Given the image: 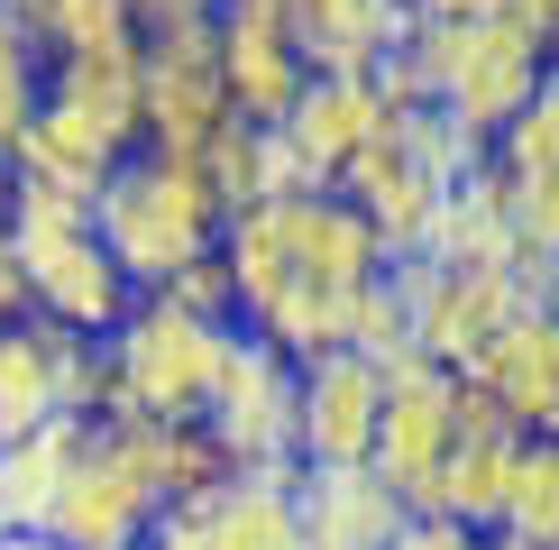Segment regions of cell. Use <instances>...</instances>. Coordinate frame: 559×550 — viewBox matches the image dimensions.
Masks as SVG:
<instances>
[{
  "mask_svg": "<svg viewBox=\"0 0 559 550\" xmlns=\"http://www.w3.org/2000/svg\"><path fill=\"white\" fill-rule=\"evenodd\" d=\"M166 303H183V312L229 321V331H239V285H229V258H202L193 275H175V285H166Z\"/></svg>",
  "mask_w": 559,
  "mask_h": 550,
  "instance_id": "f1b7e54d",
  "label": "cell"
},
{
  "mask_svg": "<svg viewBox=\"0 0 559 550\" xmlns=\"http://www.w3.org/2000/svg\"><path fill=\"white\" fill-rule=\"evenodd\" d=\"M450 450H459V376L431 367L423 349L385 358V422H377V458H367V468H377L413 514H431L440 477H450Z\"/></svg>",
  "mask_w": 559,
  "mask_h": 550,
  "instance_id": "30bf717a",
  "label": "cell"
},
{
  "mask_svg": "<svg viewBox=\"0 0 559 550\" xmlns=\"http://www.w3.org/2000/svg\"><path fill=\"white\" fill-rule=\"evenodd\" d=\"M302 477H229L202 504H175L193 523L202 550H312L302 541V504H294Z\"/></svg>",
  "mask_w": 559,
  "mask_h": 550,
  "instance_id": "44dd1931",
  "label": "cell"
},
{
  "mask_svg": "<svg viewBox=\"0 0 559 550\" xmlns=\"http://www.w3.org/2000/svg\"><path fill=\"white\" fill-rule=\"evenodd\" d=\"M542 312H550V321H559V285H550V303H542Z\"/></svg>",
  "mask_w": 559,
  "mask_h": 550,
  "instance_id": "d590c367",
  "label": "cell"
},
{
  "mask_svg": "<svg viewBox=\"0 0 559 550\" xmlns=\"http://www.w3.org/2000/svg\"><path fill=\"white\" fill-rule=\"evenodd\" d=\"M212 37H221L229 110L258 120V129H285V110L302 101V83H312L302 56H294V37H285V10H275V0H221Z\"/></svg>",
  "mask_w": 559,
  "mask_h": 550,
  "instance_id": "9a60e30c",
  "label": "cell"
},
{
  "mask_svg": "<svg viewBox=\"0 0 559 550\" xmlns=\"http://www.w3.org/2000/svg\"><path fill=\"white\" fill-rule=\"evenodd\" d=\"M166 523V487H156V450L138 422H92V441L74 458L56 495V533L64 550H147Z\"/></svg>",
  "mask_w": 559,
  "mask_h": 550,
  "instance_id": "8992f818",
  "label": "cell"
},
{
  "mask_svg": "<svg viewBox=\"0 0 559 550\" xmlns=\"http://www.w3.org/2000/svg\"><path fill=\"white\" fill-rule=\"evenodd\" d=\"M514 468H523V441L496 431V441H459L450 450V477H440L431 514L440 523H468V533H496L504 504H514Z\"/></svg>",
  "mask_w": 559,
  "mask_h": 550,
  "instance_id": "cb8c5ba5",
  "label": "cell"
},
{
  "mask_svg": "<svg viewBox=\"0 0 559 550\" xmlns=\"http://www.w3.org/2000/svg\"><path fill=\"white\" fill-rule=\"evenodd\" d=\"M129 138H110L102 120H83L74 101H56V92H46V110L28 120V138H19L10 147V183H37V193H64V202H102V183L129 166Z\"/></svg>",
  "mask_w": 559,
  "mask_h": 550,
  "instance_id": "2e32d148",
  "label": "cell"
},
{
  "mask_svg": "<svg viewBox=\"0 0 559 550\" xmlns=\"http://www.w3.org/2000/svg\"><path fill=\"white\" fill-rule=\"evenodd\" d=\"M404 10H413V19H486L496 0H404Z\"/></svg>",
  "mask_w": 559,
  "mask_h": 550,
  "instance_id": "836d02e7",
  "label": "cell"
},
{
  "mask_svg": "<svg viewBox=\"0 0 559 550\" xmlns=\"http://www.w3.org/2000/svg\"><path fill=\"white\" fill-rule=\"evenodd\" d=\"M294 422H302V367L285 349H266V339L239 331V349H229V367H221V395H212V412H202V431L229 450L239 477H302Z\"/></svg>",
  "mask_w": 559,
  "mask_h": 550,
  "instance_id": "9c48e42d",
  "label": "cell"
},
{
  "mask_svg": "<svg viewBox=\"0 0 559 550\" xmlns=\"http://www.w3.org/2000/svg\"><path fill=\"white\" fill-rule=\"evenodd\" d=\"M486 156H496V147H486V138H468L450 110H404V101H394V110H385V129L367 138L358 156H348L340 202H348L367 229H377L385 258L404 266V258H431L450 193L486 166Z\"/></svg>",
  "mask_w": 559,
  "mask_h": 550,
  "instance_id": "3957f363",
  "label": "cell"
},
{
  "mask_svg": "<svg viewBox=\"0 0 559 550\" xmlns=\"http://www.w3.org/2000/svg\"><path fill=\"white\" fill-rule=\"evenodd\" d=\"M83 367H92V339L56 331L37 312L0 321V450L64 422V412H83Z\"/></svg>",
  "mask_w": 559,
  "mask_h": 550,
  "instance_id": "4fadbf2b",
  "label": "cell"
},
{
  "mask_svg": "<svg viewBox=\"0 0 559 550\" xmlns=\"http://www.w3.org/2000/svg\"><path fill=\"white\" fill-rule=\"evenodd\" d=\"M468 376L496 395V412L523 431V441H559V321L542 303L504 321V339L468 367Z\"/></svg>",
  "mask_w": 559,
  "mask_h": 550,
  "instance_id": "ac0fdd59",
  "label": "cell"
},
{
  "mask_svg": "<svg viewBox=\"0 0 559 550\" xmlns=\"http://www.w3.org/2000/svg\"><path fill=\"white\" fill-rule=\"evenodd\" d=\"M92 220H102V248L120 258V275L138 294H166L175 275L221 258V229H229L202 156H166V147H138L129 166L102 183Z\"/></svg>",
  "mask_w": 559,
  "mask_h": 550,
  "instance_id": "277c9868",
  "label": "cell"
},
{
  "mask_svg": "<svg viewBox=\"0 0 559 550\" xmlns=\"http://www.w3.org/2000/svg\"><path fill=\"white\" fill-rule=\"evenodd\" d=\"M504 10H514L532 37H550V46H559V0H504Z\"/></svg>",
  "mask_w": 559,
  "mask_h": 550,
  "instance_id": "d6a6232c",
  "label": "cell"
},
{
  "mask_svg": "<svg viewBox=\"0 0 559 550\" xmlns=\"http://www.w3.org/2000/svg\"><path fill=\"white\" fill-rule=\"evenodd\" d=\"M394 285H404V303H413V349H423L431 367H450V376H468V367L504 339V321L532 312V294L504 266L404 258V266H394Z\"/></svg>",
  "mask_w": 559,
  "mask_h": 550,
  "instance_id": "ba28073f",
  "label": "cell"
},
{
  "mask_svg": "<svg viewBox=\"0 0 559 550\" xmlns=\"http://www.w3.org/2000/svg\"><path fill=\"white\" fill-rule=\"evenodd\" d=\"M28 312V285H19V248H10V175H0V321Z\"/></svg>",
  "mask_w": 559,
  "mask_h": 550,
  "instance_id": "1f68e13d",
  "label": "cell"
},
{
  "mask_svg": "<svg viewBox=\"0 0 559 550\" xmlns=\"http://www.w3.org/2000/svg\"><path fill=\"white\" fill-rule=\"evenodd\" d=\"M496 175H504V193H514L523 258L559 266V74H550L542 101H532L523 120L496 138Z\"/></svg>",
  "mask_w": 559,
  "mask_h": 550,
  "instance_id": "ffe728a7",
  "label": "cell"
},
{
  "mask_svg": "<svg viewBox=\"0 0 559 550\" xmlns=\"http://www.w3.org/2000/svg\"><path fill=\"white\" fill-rule=\"evenodd\" d=\"M0 550H64L56 533H0Z\"/></svg>",
  "mask_w": 559,
  "mask_h": 550,
  "instance_id": "e575fe53",
  "label": "cell"
},
{
  "mask_svg": "<svg viewBox=\"0 0 559 550\" xmlns=\"http://www.w3.org/2000/svg\"><path fill=\"white\" fill-rule=\"evenodd\" d=\"M496 533H504V541H523V550H559V441H523L514 504H504Z\"/></svg>",
  "mask_w": 559,
  "mask_h": 550,
  "instance_id": "484cf974",
  "label": "cell"
},
{
  "mask_svg": "<svg viewBox=\"0 0 559 550\" xmlns=\"http://www.w3.org/2000/svg\"><path fill=\"white\" fill-rule=\"evenodd\" d=\"M239 349L229 321H202L166 303V294H138V312L110 339H92L83 367V412L92 422H138V431H166V422H202L221 395V367Z\"/></svg>",
  "mask_w": 559,
  "mask_h": 550,
  "instance_id": "7a4b0ae2",
  "label": "cell"
},
{
  "mask_svg": "<svg viewBox=\"0 0 559 550\" xmlns=\"http://www.w3.org/2000/svg\"><path fill=\"white\" fill-rule=\"evenodd\" d=\"M221 258H229V285H239V331L285 349L294 367L340 358L358 294L394 275L385 239L340 193H275L258 212H239L221 229Z\"/></svg>",
  "mask_w": 559,
  "mask_h": 550,
  "instance_id": "6da1fadb",
  "label": "cell"
},
{
  "mask_svg": "<svg viewBox=\"0 0 559 550\" xmlns=\"http://www.w3.org/2000/svg\"><path fill=\"white\" fill-rule=\"evenodd\" d=\"M294 504H302V541L312 550H394L413 533V504L377 468H302Z\"/></svg>",
  "mask_w": 559,
  "mask_h": 550,
  "instance_id": "d6986e66",
  "label": "cell"
},
{
  "mask_svg": "<svg viewBox=\"0 0 559 550\" xmlns=\"http://www.w3.org/2000/svg\"><path fill=\"white\" fill-rule=\"evenodd\" d=\"M83 441H92V412H64V422H46V431L0 450V533H46L56 523V495L74 477Z\"/></svg>",
  "mask_w": 559,
  "mask_h": 550,
  "instance_id": "7402d4cb",
  "label": "cell"
},
{
  "mask_svg": "<svg viewBox=\"0 0 559 550\" xmlns=\"http://www.w3.org/2000/svg\"><path fill=\"white\" fill-rule=\"evenodd\" d=\"M302 74H385L404 46L413 10L404 0H275Z\"/></svg>",
  "mask_w": 559,
  "mask_h": 550,
  "instance_id": "e0dca14e",
  "label": "cell"
},
{
  "mask_svg": "<svg viewBox=\"0 0 559 550\" xmlns=\"http://www.w3.org/2000/svg\"><path fill=\"white\" fill-rule=\"evenodd\" d=\"M550 74H559V46H550V37H532L523 19L496 0L486 19H468V28H459L450 83H440V101H431V110H450L468 138H486V147H496V138H504V129H514L523 110L550 92Z\"/></svg>",
  "mask_w": 559,
  "mask_h": 550,
  "instance_id": "52a82bcc",
  "label": "cell"
},
{
  "mask_svg": "<svg viewBox=\"0 0 559 550\" xmlns=\"http://www.w3.org/2000/svg\"><path fill=\"white\" fill-rule=\"evenodd\" d=\"M147 147H166V156H202L212 138L239 120L229 110V83H221V37H212V19L202 28H156L147 37Z\"/></svg>",
  "mask_w": 559,
  "mask_h": 550,
  "instance_id": "8fae6325",
  "label": "cell"
},
{
  "mask_svg": "<svg viewBox=\"0 0 559 550\" xmlns=\"http://www.w3.org/2000/svg\"><path fill=\"white\" fill-rule=\"evenodd\" d=\"M37 110H46V56L28 46V28L0 10V166H10V147L28 138Z\"/></svg>",
  "mask_w": 559,
  "mask_h": 550,
  "instance_id": "83f0119b",
  "label": "cell"
},
{
  "mask_svg": "<svg viewBox=\"0 0 559 550\" xmlns=\"http://www.w3.org/2000/svg\"><path fill=\"white\" fill-rule=\"evenodd\" d=\"M10 248H19L28 312L56 321V331L110 339V331L138 312V285L120 275V258L102 248L92 202H64V193H37V183H10Z\"/></svg>",
  "mask_w": 559,
  "mask_h": 550,
  "instance_id": "5b68a950",
  "label": "cell"
},
{
  "mask_svg": "<svg viewBox=\"0 0 559 550\" xmlns=\"http://www.w3.org/2000/svg\"><path fill=\"white\" fill-rule=\"evenodd\" d=\"M385 83L377 74H312L302 83V101L285 110V129H275V147H285V166L302 193H340L348 156L367 147V138L385 129Z\"/></svg>",
  "mask_w": 559,
  "mask_h": 550,
  "instance_id": "7c38bea8",
  "label": "cell"
},
{
  "mask_svg": "<svg viewBox=\"0 0 559 550\" xmlns=\"http://www.w3.org/2000/svg\"><path fill=\"white\" fill-rule=\"evenodd\" d=\"M431 258H450V266H504V275L523 285V229H514V193H504L496 156H486V166H477V175L450 193Z\"/></svg>",
  "mask_w": 559,
  "mask_h": 550,
  "instance_id": "603a6c76",
  "label": "cell"
},
{
  "mask_svg": "<svg viewBox=\"0 0 559 550\" xmlns=\"http://www.w3.org/2000/svg\"><path fill=\"white\" fill-rule=\"evenodd\" d=\"M377 422H385V367L340 349L302 367V422H294V458L302 468H367L377 458Z\"/></svg>",
  "mask_w": 559,
  "mask_h": 550,
  "instance_id": "5bb4252c",
  "label": "cell"
},
{
  "mask_svg": "<svg viewBox=\"0 0 559 550\" xmlns=\"http://www.w3.org/2000/svg\"><path fill=\"white\" fill-rule=\"evenodd\" d=\"M202 175H212V193H221L229 220L258 212V202H275V193H302L294 166H285V147H275V129H258V120H229L212 147H202Z\"/></svg>",
  "mask_w": 559,
  "mask_h": 550,
  "instance_id": "d4e9b609",
  "label": "cell"
},
{
  "mask_svg": "<svg viewBox=\"0 0 559 550\" xmlns=\"http://www.w3.org/2000/svg\"><path fill=\"white\" fill-rule=\"evenodd\" d=\"M102 46H138L129 0H46V28H37V56H46V64L102 56Z\"/></svg>",
  "mask_w": 559,
  "mask_h": 550,
  "instance_id": "4316f807",
  "label": "cell"
},
{
  "mask_svg": "<svg viewBox=\"0 0 559 550\" xmlns=\"http://www.w3.org/2000/svg\"><path fill=\"white\" fill-rule=\"evenodd\" d=\"M394 550H523V541H504V533H468V523H440V514H413V533L394 541Z\"/></svg>",
  "mask_w": 559,
  "mask_h": 550,
  "instance_id": "f546056e",
  "label": "cell"
},
{
  "mask_svg": "<svg viewBox=\"0 0 559 550\" xmlns=\"http://www.w3.org/2000/svg\"><path fill=\"white\" fill-rule=\"evenodd\" d=\"M129 19H138V37H156V28H202V19H221V0H129Z\"/></svg>",
  "mask_w": 559,
  "mask_h": 550,
  "instance_id": "4dcf8cb0",
  "label": "cell"
}]
</instances>
